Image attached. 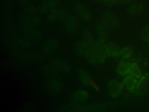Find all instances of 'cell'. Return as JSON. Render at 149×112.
<instances>
[{
    "label": "cell",
    "mask_w": 149,
    "mask_h": 112,
    "mask_svg": "<svg viewBox=\"0 0 149 112\" xmlns=\"http://www.w3.org/2000/svg\"><path fill=\"white\" fill-rule=\"evenodd\" d=\"M95 1L101 4H104L107 5V0H95Z\"/></svg>",
    "instance_id": "cell-25"
},
{
    "label": "cell",
    "mask_w": 149,
    "mask_h": 112,
    "mask_svg": "<svg viewBox=\"0 0 149 112\" xmlns=\"http://www.w3.org/2000/svg\"><path fill=\"white\" fill-rule=\"evenodd\" d=\"M122 84L116 79L111 80L107 83V90L112 97L118 96L122 92Z\"/></svg>",
    "instance_id": "cell-5"
},
{
    "label": "cell",
    "mask_w": 149,
    "mask_h": 112,
    "mask_svg": "<svg viewBox=\"0 0 149 112\" xmlns=\"http://www.w3.org/2000/svg\"><path fill=\"white\" fill-rule=\"evenodd\" d=\"M145 6L141 2H135L128 8L129 13L132 15H139L144 12Z\"/></svg>",
    "instance_id": "cell-8"
},
{
    "label": "cell",
    "mask_w": 149,
    "mask_h": 112,
    "mask_svg": "<svg viewBox=\"0 0 149 112\" xmlns=\"http://www.w3.org/2000/svg\"><path fill=\"white\" fill-rule=\"evenodd\" d=\"M132 0H119L120 3H129Z\"/></svg>",
    "instance_id": "cell-26"
},
{
    "label": "cell",
    "mask_w": 149,
    "mask_h": 112,
    "mask_svg": "<svg viewBox=\"0 0 149 112\" xmlns=\"http://www.w3.org/2000/svg\"><path fill=\"white\" fill-rule=\"evenodd\" d=\"M130 63L127 61L123 60L118 65L116 71L117 73L120 76L126 75L129 72L130 66Z\"/></svg>",
    "instance_id": "cell-10"
},
{
    "label": "cell",
    "mask_w": 149,
    "mask_h": 112,
    "mask_svg": "<svg viewBox=\"0 0 149 112\" xmlns=\"http://www.w3.org/2000/svg\"><path fill=\"white\" fill-rule=\"evenodd\" d=\"M133 53V49L131 46H126L120 49L119 57H122L123 59L129 58Z\"/></svg>",
    "instance_id": "cell-20"
},
{
    "label": "cell",
    "mask_w": 149,
    "mask_h": 112,
    "mask_svg": "<svg viewBox=\"0 0 149 112\" xmlns=\"http://www.w3.org/2000/svg\"><path fill=\"white\" fill-rule=\"evenodd\" d=\"M88 46L85 44L83 41H78L77 42L74 46V48L76 51V52L80 57H85L86 55Z\"/></svg>",
    "instance_id": "cell-11"
},
{
    "label": "cell",
    "mask_w": 149,
    "mask_h": 112,
    "mask_svg": "<svg viewBox=\"0 0 149 112\" xmlns=\"http://www.w3.org/2000/svg\"><path fill=\"white\" fill-rule=\"evenodd\" d=\"M129 74L134 76L137 79H139L141 76V69L136 62H133L130 65L129 69Z\"/></svg>",
    "instance_id": "cell-17"
},
{
    "label": "cell",
    "mask_w": 149,
    "mask_h": 112,
    "mask_svg": "<svg viewBox=\"0 0 149 112\" xmlns=\"http://www.w3.org/2000/svg\"><path fill=\"white\" fill-rule=\"evenodd\" d=\"M107 48L109 56L119 57L120 49L115 43L112 42L108 43L107 44Z\"/></svg>",
    "instance_id": "cell-18"
},
{
    "label": "cell",
    "mask_w": 149,
    "mask_h": 112,
    "mask_svg": "<svg viewBox=\"0 0 149 112\" xmlns=\"http://www.w3.org/2000/svg\"><path fill=\"white\" fill-rule=\"evenodd\" d=\"M102 23L108 28L115 29L119 25V19L117 16L110 12H107L102 15Z\"/></svg>",
    "instance_id": "cell-3"
},
{
    "label": "cell",
    "mask_w": 149,
    "mask_h": 112,
    "mask_svg": "<svg viewBox=\"0 0 149 112\" xmlns=\"http://www.w3.org/2000/svg\"><path fill=\"white\" fill-rule=\"evenodd\" d=\"M120 4L119 0H107V5L111 6Z\"/></svg>",
    "instance_id": "cell-24"
},
{
    "label": "cell",
    "mask_w": 149,
    "mask_h": 112,
    "mask_svg": "<svg viewBox=\"0 0 149 112\" xmlns=\"http://www.w3.org/2000/svg\"></svg>",
    "instance_id": "cell-27"
},
{
    "label": "cell",
    "mask_w": 149,
    "mask_h": 112,
    "mask_svg": "<svg viewBox=\"0 0 149 112\" xmlns=\"http://www.w3.org/2000/svg\"><path fill=\"white\" fill-rule=\"evenodd\" d=\"M64 24L66 30L70 33L75 32L80 26L77 19L70 12L64 14Z\"/></svg>",
    "instance_id": "cell-2"
},
{
    "label": "cell",
    "mask_w": 149,
    "mask_h": 112,
    "mask_svg": "<svg viewBox=\"0 0 149 112\" xmlns=\"http://www.w3.org/2000/svg\"><path fill=\"white\" fill-rule=\"evenodd\" d=\"M58 47V45L56 41L49 40L46 43L44 47V51L47 54H52L55 52Z\"/></svg>",
    "instance_id": "cell-14"
},
{
    "label": "cell",
    "mask_w": 149,
    "mask_h": 112,
    "mask_svg": "<svg viewBox=\"0 0 149 112\" xmlns=\"http://www.w3.org/2000/svg\"><path fill=\"white\" fill-rule=\"evenodd\" d=\"M79 76L80 78L81 79V80L82 82V83L85 85H88V81L90 79L91 76L89 74V73L86 70V69H81L80 71L79 72Z\"/></svg>",
    "instance_id": "cell-21"
},
{
    "label": "cell",
    "mask_w": 149,
    "mask_h": 112,
    "mask_svg": "<svg viewBox=\"0 0 149 112\" xmlns=\"http://www.w3.org/2000/svg\"><path fill=\"white\" fill-rule=\"evenodd\" d=\"M60 0H45L42 6V10L48 11L58 5Z\"/></svg>",
    "instance_id": "cell-19"
},
{
    "label": "cell",
    "mask_w": 149,
    "mask_h": 112,
    "mask_svg": "<svg viewBox=\"0 0 149 112\" xmlns=\"http://www.w3.org/2000/svg\"><path fill=\"white\" fill-rule=\"evenodd\" d=\"M141 37L144 40L149 41V24H148L143 30L141 33Z\"/></svg>",
    "instance_id": "cell-22"
},
{
    "label": "cell",
    "mask_w": 149,
    "mask_h": 112,
    "mask_svg": "<svg viewBox=\"0 0 149 112\" xmlns=\"http://www.w3.org/2000/svg\"><path fill=\"white\" fill-rule=\"evenodd\" d=\"M149 88V75H146L137 83L134 88L135 93L141 96L144 94Z\"/></svg>",
    "instance_id": "cell-4"
},
{
    "label": "cell",
    "mask_w": 149,
    "mask_h": 112,
    "mask_svg": "<svg viewBox=\"0 0 149 112\" xmlns=\"http://www.w3.org/2000/svg\"><path fill=\"white\" fill-rule=\"evenodd\" d=\"M49 85L50 89L55 93H57L61 90V80L58 77H54V78L50 79Z\"/></svg>",
    "instance_id": "cell-16"
},
{
    "label": "cell",
    "mask_w": 149,
    "mask_h": 112,
    "mask_svg": "<svg viewBox=\"0 0 149 112\" xmlns=\"http://www.w3.org/2000/svg\"><path fill=\"white\" fill-rule=\"evenodd\" d=\"M88 85L92 86L97 91H99L100 90V88L99 87V86L98 85V84H97L95 83V82L92 79V78H90V79L88 81Z\"/></svg>",
    "instance_id": "cell-23"
},
{
    "label": "cell",
    "mask_w": 149,
    "mask_h": 112,
    "mask_svg": "<svg viewBox=\"0 0 149 112\" xmlns=\"http://www.w3.org/2000/svg\"><path fill=\"white\" fill-rule=\"evenodd\" d=\"M89 96V93L85 89H78L75 90L72 96V99L73 102L77 103H83L86 102Z\"/></svg>",
    "instance_id": "cell-7"
},
{
    "label": "cell",
    "mask_w": 149,
    "mask_h": 112,
    "mask_svg": "<svg viewBox=\"0 0 149 112\" xmlns=\"http://www.w3.org/2000/svg\"><path fill=\"white\" fill-rule=\"evenodd\" d=\"M81 38V41L88 46H92L96 41L93 34L90 30H84L82 33Z\"/></svg>",
    "instance_id": "cell-12"
},
{
    "label": "cell",
    "mask_w": 149,
    "mask_h": 112,
    "mask_svg": "<svg viewBox=\"0 0 149 112\" xmlns=\"http://www.w3.org/2000/svg\"><path fill=\"white\" fill-rule=\"evenodd\" d=\"M96 32L97 35L102 40L104 41L105 40H107L109 37V28L102 23H99L97 25Z\"/></svg>",
    "instance_id": "cell-9"
},
{
    "label": "cell",
    "mask_w": 149,
    "mask_h": 112,
    "mask_svg": "<svg viewBox=\"0 0 149 112\" xmlns=\"http://www.w3.org/2000/svg\"><path fill=\"white\" fill-rule=\"evenodd\" d=\"M108 55L107 44L101 40L88 46L86 57L89 62L98 64L104 62Z\"/></svg>",
    "instance_id": "cell-1"
},
{
    "label": "cell",
    "mask_w": 149,
    "mask_h": 112,
    "mask_svg": "<svg viewBox=\"0 0 149 112\" xmlns=\"http://www.w3.org/2000/svg\"><path fill=\"white\" fill-rule=\"evenodd\" d=\"M54 66L56 69V71L61 72H66L69 71V65L63 60H55L54 64Z\"/></svg>",
    "instance_id": "cell-15"
},
{
    "label": "cell",
    "mask_w": 149,
    "mask_h": 112,
    "mask_svg": "<svg viewBox=\"0 0 149 112\" xmlns=\"http://www.w3.org/2000/svg\"><path fill=\"white\" fill-rule=\"evenodd\" d=\"M137 83V79L134 76L129 74L126 76L124 80V83L126 88L130 91H133Z\"/></svg>",
    "instance_id": "cell-13"
},
{
    "label": "cell",
    "mask_w": 149,
    "mask_h": 112,
    "mask_svg": "<svg viewBox=\"0 0 149 112\" xmlns=\"http://www.w3.org/2000/svg\"><path fill=\"white\" fill-rule=\"evenodd\" d=\"M75 10L79 17L85 21L91 19V15L88 8L83 4L79 2L75 5Z\"/></svg>",
    "instance_id": "cell-6"
}]
</instances>
